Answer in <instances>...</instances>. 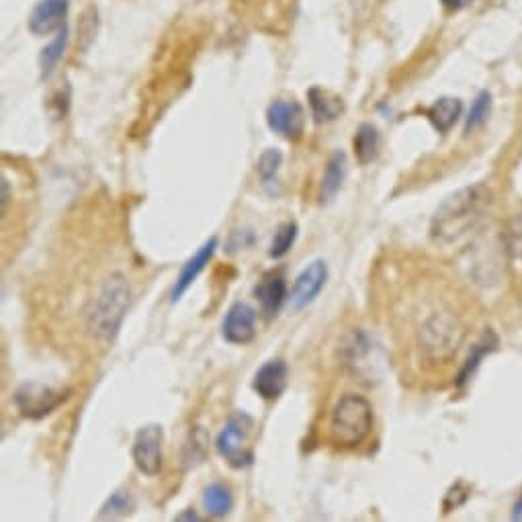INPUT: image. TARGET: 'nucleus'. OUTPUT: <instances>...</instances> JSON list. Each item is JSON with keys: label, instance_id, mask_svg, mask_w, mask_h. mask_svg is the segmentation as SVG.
I'll list each match as a JSON object with an SVG mask.
<instances>
[{"label": "nucleus", "instance_id": "11", "mask_svg": "<svg viewBox=\"0 0 522 522\" xmlns=\"http://www.w3.org/2000/svg\"><path fill=\"white\" fill-rule=\"evenodd\" d=\"M222 336L236 346L250 344L256 336V310L244 301L234 303L222 322Z\"/></svg>", "mask_w": 522, "mask_h": 522}, {"label": "nucleus", "instance_id": "30", "mask_svg": "<svg viewBox=\"0 0 522 522\" xmlns=\"http://www.w3.org/2000/svg\"><path fill=\"white\" fill-rule=\"evenodd\" d=\"M11 199V191H9V181L7 177H3V213H7V205Z\"/></svg>", "mask_w": 522, "mask_h": 522}, {"label": "nucleus", "instance_id": "9", "mask_svg": "<svg viewBox=\"0 0 522 522\" xmlns=\"http://www.w3.org/2000/svg\"><path fill=\"white\" fill-rule=\"evenodd\" d=\"M459 328L453 318L447 316H432L424 326H422V346L424 351L432 357H445L449 355L453 348H457Z\"/></svg>", "mask_w": 522, "mask_h": 522}, {"label": "nucleus", "instance_id": "8", "mask_svg": "<svg viewBox=\"0 0 522 522\" xmlns=\"http://www.w3.org/2000/svg\"><path fill=\"white\" fill-rule=\"evenodd\" d=\"M267 123L277 136L289 142H297L306 132V111L297 101L279 99L269 105Z\"/></svg>", "mask_w": 522, "mask_h": 522}, {"label": "nucleus", "instance_id": "7", "mask_svg": "<svg viewBox=\"0 0 522 522\" xmlns=\"http://www.w3.org/2000/svg\"><path fill=\"white\" fill-rule=\"evenodd\" d=\"M326 283H328V265H326V260L316 258L295 277V283H293L291 295H289L291 308L295 312L308 308L310 303H314L318 299V295L324 291Z\"/></svg>", "mask_w": 522, "mask_h": 522}, {"label": "nucleus", "instance_id": "22", "mask_svg": "<svg viewBox=\"0 0 522 522\" xmlns=\"http://www.w3.org/2000/svg\"><path fill=\"white\" fill-rule=\"evenodd\" d=\"M283 166V154L277 148H269L263 154H260L258 162H256V172L260 181H263L265 187H271L277 181V174Z\"/></svg>", "mask_w": 522, "mask_h": 522}, {"label": "nucleus", "instance_id": "10", "mask_svg": "<svg viewBox=\"0 0 522 522\" xmlns=\"http://www.w3.org/2000/svg\"><path fill=\"white\" fill-rule=\"evenodd\" d=\"M287 383H289L287 363L283 359H273V361H267L254 373L252 389L260 400L275 402L285 394Z\"/></svg>", "mask_w": 522, "mask_h": 522}, {"label": "nucleus", "instance_id": "12", "mask_svg": "<svg viewBox=\"0 0 522 522\" xmlns=\"http://www.w3.org/2000/svg\"><path fill=\"white\" fill-rule=\"evenodd\" d=\"M217 244H220V240H217L215 236L209 238L183 265V269H181V273H179L177 281H174V287L170 291V301L172 303H177L189 291V287L197 281V277L205 271V267L211 263V258H213L215 250H217Z\"/></svg>", "mask_w": 522, "mask_h": 522}, {"label": "nucleus", "instance_id": "5", "mask_svg": "<svg viewBox=\"0 0 522 522\" xmlns=\"http://www.w3.org/2000/svg\"><path fill=\"white\" fill-rule=\"evenodd\" d=\"M70 398V389L43 385L37 381L23 383L15 389L13 404L23 418L41 420L56 412Z\"/></svg>", "mask_w": 522, "mask_h": 522}, {"label": "nucleus", "instance_id": "23", "mask_svg": "<svg viewBox=\"0 0 522 522\" xmlns=\"http://www.w3.org/2000/svg\"><path fill=\"white\" fill-rule=\"evenodd\" d=\"M299 236V226L297 222H285L277 228L275 236H273V242H271V248H269V256L279 260L283 258L285 254H289V250L293 248L295 240Z\"/></svg>", "mask_w": 522, "mask_h": 522}, {"label": "nucleus", "instance_id": "18", "mask_svg": "<svg viewBox=\"0 0 522 522\" xmlns=\"http://www.w3.org/2000/svg\"><path fill=\"white\" fill-rule=\"evenodd\" d=\"M203 506L209 516L213 518H224L232 512L234 496L228 486L224 484H211L203 490Z\"/></svg>", "mask_w": 522, "mask_h": 522}, {"label": "nucleus", "instance_id": "24", "mask_svg": "<svg viewBox=\"0 0 522 522\" xmlns=\"http://www.w3.org/2000/svg\"><path fill=\"white\" fill-rule=\"evenodd\" d=\"M490 109H492V95L488 91H482L480 95L475 97V101L471 105V111L467 115L465 134H471V132H475L477 127H482L488 121Z\"/></svg>", "mask_w": 522, "mask_h": 522}, {"label": "nucleus", "instance_id": "32", "mask_svg": "<svg viewBox=\"0 0 522 522\" xmlns=\"http://www.w3.org/2000/svg\"><path fill=\"white\" fill-rule=\"evenodd\" d=\"M512 516H514V520H522V498H520L518 504L514 506V514H512Z\"/></svg>", "mask_w": 522, "mask_h": 522}, {"label": "nucleus", "instance_id": "14", "mask_svg": "<svg viewBox=\"0 0 522 522\" xmlns=\"http://www.w3.org/2000/svg\"><path fill=\"white\" fill-rule=\"evenodd\" d=\"M66 15H68V0H41L29 19V29L35 35H48L64 27Z\"/></svg>", "mask_w": 522, "mask_h": 522}, {"label": "nucleus", "instance_id": "21", "mask_svg": "<svg viewBox=\"0 0 522 522\" xmlns=\"http://www.w3.org/2000/svg\"><path fill=\"white\" fill-rule=\"evenodd\" d=\"M68 46V29L62 27L56 35V39L50 43V46L43 48L41 56H39V66H41V78L52 76V72L56 70L58 62L62 60L64 52Z\"/></svg>", "mask_w": 522, "mask_h": 522}, {"label": "nucleus", "instance_id": "2", "mask_svg": "<svg viewBox=\"0 0 522 522\" xmlns=\"http://www.w3.org/2000/svg\"><path fill=\"white\" fill-rule=\"evenodd\" d=\"M129 301H132V289L121 273L109 275L99 287L91 310H89V330L101 342H111L125 320Z\"/></svg>", "mask_w": 522, "mask_h": 522}, {"label": "nucleus", "instance_id": "17", "mask_svg": "<svg viewBox=\"0 0 522 522\" xmlns=\"http://www.w3.org/2000/svg\"><path fill=\"white\" fill-rule=\"evenodd\" d=\"M461 111H463V103L459 99L443 97V99H439L437 103H434L426 111V115H428L430 123L434 125V129H437L439 134H447V132H451V129L455 127V123L459 121Z\"/></svg>", "mask_w": 522, "mask_h": 522}, {"label": "nucleus", "instance_id": "15", "mask_svg": "<svg viewBox=\"0 0 522 522\" xmlns=\"http://www.w3.org/2000/svg\"><path fill=\"white\" fill-rule=\"evenodd\" d=\"M346 170H348V160H346V154L344 152H334L326 164V170H324V177H322V183H320V203L322 205H328L334 201V197L340 193L342 189V183L346 179Z\"/></svg>", "mask_w": 522, "mask_h": 522}, {"label": "nucleus", "instance_id": "28", "mask_svg": "<svg viewBox=\"0 0 522 522\" xmlns=\"http://www.w3.org/2000/svg\"><path fill=\"white\" fill-rule=\"evenodd\" d=\"M463 492H469L465 486H463V482H459V484H455L451 490H449V494H447V498H445V512H449V510H453V508H459L467 498H459V494H463Z\"/></svg>", "mask_w": 522, "mask_h": 522}, {"label": "nucleus", "instance_id": "25", "mask_svg": "<svg viewBox=\"0 0 522 522\" xmlns=\"http://www.w3.org/2000/svg\"><path fill=\"white\" fill-rule=\"evenodd\" d=\"M134 506H136V502H134L132 494L125 492V490H117L105 500L99 516L101 518H119V516H125V514L132 512Z\"/></svg>", "mask_w": 522, "mask_h": 522}, {"label": "nucleus", "instance_id": "3", "mask_svg": "<svg viewBox=\"0 0 522 522\" xmlns=\"http://www.w3.org/2000/svg\"><path fill=\"white\" fill-rule=\"evenodd\" d=\"M375 414L367 398L357 394L342 396L330 414V441L334 447L351 451L361 447L373 432Z\"/></svg>", "mask_w": 522, "mask_h": 522}, {"label": "nucleus", "instance_id": "6", "mask_svg": "<svg viewBox=\"0 0 522 522\" xmlns=\"http://www.w3.org/2000/svg\"><path fill=\"white\" fill-rule=\"evenodd\" d=\"M164 428L160 424H146L136 432L132 445V457L140 473L156 477L164 463Z\"/></svg>", "mask_w": 522, "mask_h": 522}, {"label": "nucleus", "instance_id": "4", "mask_svg": "<svg viewBox=\"0 0 522 522\" xmlns=\"http://www.w3.org/2000/svg\"><path fill=\"white\" fill-rule=\"evenodd\" d=\"M252 430L254 420L248 414L238 412L226 422L220 434H217L215 451L232 469H246L252 465L254 453L248 447Z\"/></svg>", "mask_w": 522, "mask_h": 522}, {"label": "nucleus", "instance_id": "13", "mask_svg": "<svg viewBox=\"0 0 522 522\" xmlns=\"http://www.w3.org/2000/svg\"><path fill=\"white\" fill-rule=\"evenodd\" d=\"M254 297L258 299L263 314H267L269 318L277 316L287 299L285 275L279 271V273L267 275L263 281H258L254 287Z\"/></svg>", "mask_w": 522, "mask_h": 522}, {"label": "nucleus", "instance_id": "19", "mask_svg": "<svg viewBox=\"0 0 522 522\" xmlns=\"http://www.w3.org/2000/svg\"><path fill=\"white\" fill-rule=\"evenodd\" d=\"M355 154H357V160L359 164H369L377 158L379 154V146H381V138H379V132L377 127L371 125V123H361L357 134H355Z\"/></svg>", "mask_w": 522, "mask_h": 522}, {"label": "nucleus", "instance_id": "31", "mask_svg": "<svg viewBox=\"0 0 522 522\" xmlns=\"http://www.w3.org/2000/svg\"><path fill=\"white\" fill-rule=\"evenodd\" d=\"M174 520H201V516L197 512H193V510H185V512L174 516Z\"/></svg>", "mask_w": 522, "mask_h": 522}, {"label": "nucleus", "instance_id": "1", "mask_svg": "<svg viewBox=\"0 0 522 522\" xmlns=\"http://www.w3.org/2000/svg\"><path fill=\"white\" fill-rule=\"evenodd\" d=\"M490 203V191L484 185L465 187L449 195L430 222V238L439 244H451L465 236L482 220V213Z\"/></svg>", "mask_w": 522, "mask_h": 522}, {"label": "nucleus", "instance_id": "16", "mask_svg": "<svg viewBox=\"0 0 522 522\" xmlns=\"http://www.w3.org/2000/svg\"><path fill=\"white\" fill-rule=\"evenodd\" d=\"M308 99H310V107H312V115H314L316 123L336 121L344 113V101L338 95H334L326 89H320V86L310 89Z\"/></svg>", "mask_w": 522, "mask_h": 522}, {"label": "nucleus", "instance_id": "27", "mask_svg": "<svg viewBox=\"0 0 522 522\" xmlns=\"http://www.w3.org/2000/svg\"><path fill=\"white\" fill-rule=\"evenodd\" d=\"M254 244V234L250 230H242V232H234L228 244V252H238L242 248H250Z\"/></svg>", "mask_w": 522, "mask_h": 522}, {"label": "nucleus", "instance_id": "20", "mask_svg": "<svg viewBox=\"0 0 522 522\" xmlns=\"http://www.w3.org/2000/svg\"><path fill=\"white\" fill-rule=\"evenodd\" d=\"M496 344H498L496 336H494L492 332H488L480 342H477V344L471 348V353H469V357L465 359V363H463V367H461V371H459V377H457V383H459V385H465V383L473 377V373L477 371V367H480L482 359H484L488 353L494 351Z\"/></svg>", "mask_w": 522, "mask_h": 522}, {"label": "nucleus", "instance_id": "26", "mask_svg": "<svg viewBox=\"0 0 522 522\" xmlns=\"http://www.w3.org/2000/svg\"><path fill=\"white\" fill-rule=\"evenodd\" d=\"M508 240H510V252H514L518 258H522V217H516L514 220Z\"/></svg>", "mask_w": 522, "mask_h": 522}, {"label": "nucleus", "instance_id": "29", "mask_svg": "<svg viewBox=\"0 0 522 522\" xmlns=\"http://www.w3.org/2000/svg\"><path fill=\"white\" fill-rule=\"evenodd\" d=\"M441 3L449 9V11H461V9H467L473 0H441Z\"/></svg>", "mask_w": 522, "mask_h": 522}]
</instances>
